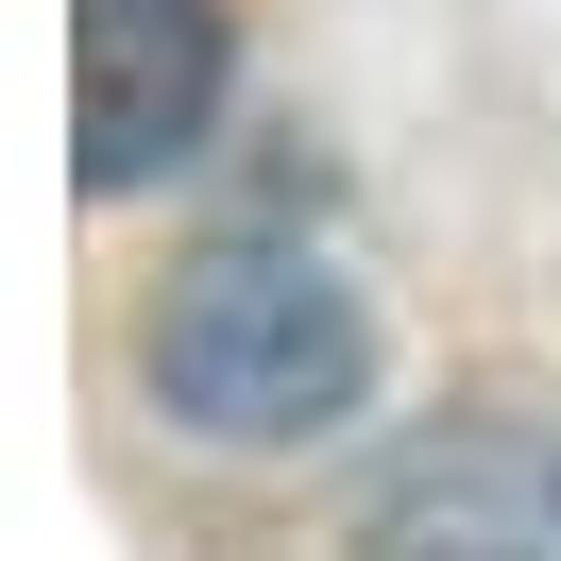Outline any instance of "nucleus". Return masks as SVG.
<instances>
[{"instance_id":"nucleus-1","label":"nucleus","mask_w":561,"mask_h":561,"mask_svg":"<svg viewBox=\"0 0 561 561\" xmlns=\"http://www.w3.org/2000/svg\"><path fill=\"white\" fill-rule=\"evenodd\" d=\"M137 375H153V409H171L187 443L289 459V443H323V425H357V391H375V307H357V273L307 255V239H205L153 289Z\"/></svg>"},{"instance_id":"nucleus-2","label":"nucleus","mask_w":561,"mask_h":561,"mask_svg":"<svg viewBox=\"0 0 561 561\" xmlns=\"http://www.w3.org/2000/svg\"><path fill=\"white\" fill-rule=\"evenodd\" d=\"M221 69H239V35H221V0H85L69 18V171L103 187H153L205 153L221 119Z\"/></svg>"},{"instance_id":"nucleus-3","label":"nucleus","mask_w":561,"mask_h":561,"mask_svg":"<svg viewBox=\"0 0 561 561\" xmlns=\"http://www.w3.org/2000/svg\"><path fill=\"white\" fill-rule=\"evenodd\" d=\"M357 527L375 545H493V561H527V545H561V459L527 443V425H459V443H409L375 493H357Z\"/></svg>"}]
</instances>
